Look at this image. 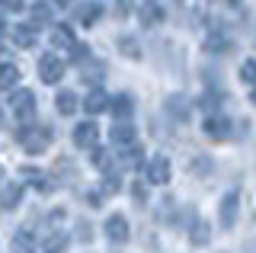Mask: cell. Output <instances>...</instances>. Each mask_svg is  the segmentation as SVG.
<instances>
[{"instance_id": "cell-27", "label": "cell", "mask_w": 256, "mask_h": 253, "mask_svg": "<svg viewBox=\"0 0 256 253\" xmlns=\"http://www.w3.org/2000/svg\"><path fill=\"white\" fill-rule=\"evenodd\" d=\"M240 80L244 84H256V58H246L240 64Z\"/></svg>"}, {"instance_id": "cell-17", "label": "cell", "mask_w": 256, "mask_h": 253, "mask_svg": "<svg viewBox=\"0 0 256 253\" xmlns=\"http://www.w3.org/2000/svg\"><path fill=\"white\" fill-rule=\"evenodd\" d=\"M20 199H22V183H6L4 186V208L13 212L20 205Z\"/></svg>"}, {"instance_id": "cell-29", "label": "cell", "mask_w": 256, "mask_h": 253, "mask_svg": "<svg viewBox=\"0 0 256 253\" xmlns=\"http://www.w3.org/2000/svg\"><path fill=\"white\" fill-rule=\"evenodd\" d=\"M68 54H70V61H77V64H80V61H86V58H90V48H86L84 42H77V45H74V48H70Z\"/></svg>"}, {"instance_id": "cell-33", "label": "cell", "mask_w": 256, "mask_h": 253, "mask_svg": "<svg viewBox=\"0 0 256 253\" xmlns=\"http://www.w3.org/2000/svg\"><path fill=\"white\" fill-rule=\"evenodd\" d=\"M116 13H118V16H128V13H132V0H118V4H116Z\"/></svg>"}, {"instance_id": "cell-38", "label": "cell", "mask_w": 256, "mask_h": 253, "mask_svg": "<svg viewBox=\"0 0 256 253\" xmlns=\"http://www.w3.org/2000/svg\"><path fill=\"white\" fill-rule=\"evenodd\" d=\"M224 4H230V6H234V4H240V0H224Z\"/></svg>"}, {"instance_id": "cell-23", "label": "cell", "mask_w": 256, "mask_h": 253, "mask_svg": "<svg viewBox=\"0 0 256 253\" xmlns=\"http://www.w3.org/2000/svg\"><path fill=\"white\" fill-rule=\"evenodd\" d=\"M22 176H26V180H32V183L38 186V192H52V189H54V183L45 176L42 170H22Z\"/></svg>"}, {"instance_id": "cell-35", "label": "cell", "mask_w": 256, "mask_h": 253, "mask_svg": "<svg viewBox=\"0 0 256 253\" xmlns=\"http://www.w3.org/2000/svg\"><path fill=\"white\" fill-rule=\"evenodd\" d=\"M4 10H22V0H4Z\"/></svg>"}, {"instance_id": "cell-3", "label": "cell", "mask_w": 256, "mask_h": 253, "mask_svg": "<svg viewBox=\"0 0 256 253\" xmlns=\"http://www.w3.org/2000/svg\"><path fill=\"white\" fill-rule=\"evenodd\" d=\"M38 77H42V84H58L64 77V61L58 54H42L38 58Z\"/></svg>"}, {"instance_id": "cell-9", "label": "cell", "mask_w": 256, "mask_h": 253, "mask_svg": "<svg viewBox=\"0 0 256 253\" xmlns=\"http://www.w3.org/2000/svg\"><path fill=\"white\" fill-rule=\"evenodd\" d=\"M202 128H205V135H208V138H214V141H224V138L230 135V122H228L224 116H208Z\"/></svg>"}, {"instance_id": "cell-7", "label": "cell", "mask_w": 256, "mask_h": 253, "mask_svg": "<svg viewBox=\"0 0 256 253\" xmlns=\"http://www.w3.org/2000/svg\"><path fill=\"white\" fill-rule=\"evenodd\" d=\"M102 231H106V237L112 244H125L128 240V221H125V215H109Z\"/></svg>"}, {"instance_id": "cell-30", "label": "cell", "mask_w": 256, "mask_h": 253, "mask_svg": "<svg viewBox=\"0 0 256 253\" xmlns=\"http://www.w3.org/2000/svg\"><path fill=\"white\" fill-rule=\"evenodd\" d=\"M13 244H16V250L29 253V250H32V234H29V231H20V234H16V240H13Z\"/></svg>"}, {"instance_id": "cell-10", "label": "cell", "mask_w": 256, "mask_h": 253, "mask_svg": "<svg viewBox=\"0 0 256 253\" xmlns=\"http://www.w3.org/2000/svg\"><path fill=\"white\" fill-rule=\"evenodd\" d=\"M52 45H54V48H74V45H77V38H74V29H70L68 26V22H58V26H54L52 29Z\"/></svg>"}, {"instance_id": "cell-15", "label": "cell", "mask_w": 256, "mask_h": 253, "mask_svg": "<svg viewBox=\"0 0 256 253\" xmlns=\"http://www.w3.org/2000/svg\"><path fill=\"white\" fill-rule=\"evenodd\" d=\"M205 52H212V54H230V52H234V42H230L228 36L214 32V36L205 38Z\"/></svg>"}, {"instance_id": "cell-6", "label": "cell", "mask_w": 256, "mask_h": 253, "mask_svg": "<svg viewBox=\"0 0 256 253\" xmlns=\"http://www.w3.org/2000/svg\"><path fill=\"white\" fill-rule=\"evenodd\" d=\"M237 208H240V192H237V189H230V192L221 199V224L224 228H234L237 224Z\"/></svg>"}, {"instance_id": "cell-20", "label": "cell", "mask_w": 256, "mask_h": 253, "mask_svg": "<svg viewBox=\"0 0 256 253\" xmlns=\"http://www.w3.org/2000/svg\"><path fill=\"white\" fill-rule=\"evenodd\" d=\"M64 250H68V234H64V231L48 234V240H45L42 253H64Z\"/></svg>"}, {"instance_id": "cell-28", "label": "cell", "mask_w": 256, "mask_h": 253, "mask_svg": "<svg viewBox=\"0 0 256 253\" xmlns=\"http://www.w3.org/2000/svg\"><path fill=\"white\" fill-rule=\"evenodd\" d=\"M118 48H122V54H128V58H141V48H138V42H134L132 36L118 38Z\"/></svg>"}, {"instance_id": "cell-31", "label": "cell", "mask_w": 256, "mask_h": 253, "mask_svg": "<svg viewBox=\"0 0 256 253\" xmlns=\"http://www.w3.org/2000/svg\"><path fill=\"white\" fill-rule=\"evenodd\" d=\"M90 160H93V167H109V154H106V148H93Z\"/></svg>"}, {"instance_id": "cell-32", "label": "cell", "mask_w": 256, "mask_h": 253, "mask_svg": "<svg viewBox=\"0 0 256 253\" xmlns=\"http://www.w3.org/2000/svg\"><path fill=\"white\" fill-rule=\"evenodd\" d=\"M218 102H221L218 93H205V96H202V106L205 109H218Z\"/></svg>"}, {"instance_id": "cell-8", "label": "cell", "mask_w": 256, "mask_h": 253, "mask_svg": "<svg viewBox=\"0 0 256 253\" xmlns=\"http://www.w3.org/2000/svg\"><path fill=\"white\" fill-rule=\"evenodd\" d=\"M100 16H102V6L100 4H93V0H86V4H80L77 10H74V20L80 22V26H96V22H100Z\"/></svg>"}, {"instance_id": "cell-11", "label": "cell", "mask_w": 256, "mask_h": 253, "mask_svg": "<svg viewBox=\"0 0 256 253\" xmlns=\"http://www.w3.org/2000/svg\"><path fill=\"white\" fill-rule=\"evenodd\" d=\"M134 112V100L128 96V93H118V96H112V116L118 118V122H128Z\"/></svg>"}, {"instance_id": "cell-36", "label": "cell", "mask_w": 256, "mask_h": 253, "mask_svg": "<svg viewBox=\"0 0 256 253\" xmlns=\"http://www.w3.org/2000/svg\"><path fill=\"white\" fill-rule=\"evenodd\" d=\"M54 6H70V0H52Z\"/></svg>"}, {"instance_id": "cell-19", "label": "cell", "mask_w": 256, "mask_h": 253, "mask_svg": "<svg viewBox=\"0 0 256 253\" xmlns=\"http://www.w3.org/2000/svg\"><path fill=\"white\" fill-rule=\"evenodd\" d=\"M16 80H20V70H16V64H10V58H4V74H0V86H4V93H10Z\"/></svg>"}, {"instance_id": "cell-16", "label": "cell", "mask_w": 256, "mask_h": 253, "mask_svg": "<svg viewBox=\"0 0 256 253\" xmlns=\"http://www.w3.org/2000/svg\"><path fill=\"white\" fill-rule=\"evenodd\" d=\"M13 38H16V45H20V48H32V45H36V38H38V29L32 26H16V32H13Z\"/></svg>"}, {"instance_id": "cell-13", "label": "cell", "mask_w": 256, "mask_h": 253, "mask_svg": "<svg viewBox=\"0 0 256 253\" xmlns=\"http://www.w3.org/2000/svg\"><path fill=\"white\" fill-rule=\"evenodd\" d=\"M138 20H141L144 29H154V26H160V22H164V10H160L157 4H144L141 10H138Z\"/></svg>"}, {"instance_id": "cell-2", "label": "cell", "mask_w": 256, "mask_h": 253, "mask_svg": "<svg viewBox=\"0 0 256 253\" xmlns=\"http://www.w3.org/2000/svg\"><path fill=\"white\" fill-rule=\"evenodd\" d=\"M6 102L13 106L16 118H20L22 125H32V116H36V96H32V90H16Z\"/></svg>"}, {"instance_id": "cell-18", "label": "cell", "mask_w": 256, "mask_h": 253, "mask_svg": "<svg viewBox=\"0 0 256 253\" xmlns=\"http://www.w3.org/2000/svg\"><path fill=\"white\" fill-rule=\"evenodd\" d=\"M54 106H58V112H61V116H74V109L80 106V102H77V96H74L70 90H61V93H58V100H54Z\"/></svg>"}, {"instance_id": "cell-24", "label": "cell", "mask_w": 256, "mask_h": 253, "mask_svg": "<svg viewBox=\"0 0 256 253\" xmlns=\"http://www.w3.org/2000/svg\"><path fill=\"white\" fill-rule=\"evenodd\" d=\"M141 160H144V151H141V144L122 148V164H125V167H138Z\"/></svg>"}, {"instance_id": "cell-12", "label": "cell", "mask_w": 256, "mask_h": 253, "mask_svg": "<svg viewBox=\"0 0 256 253\" xmlns=\"http://www.w3.org/2000/svg\"><path fill=\"white\" fill-rule=\"evenodd\" d=\"M84 109H86L90 116H100V112H106V109H112V100H109L102 90H93L90 96L84 100Z\"/></svg>"}, {"instance_id": "cell-5", "label": "cell", "mask_w": 256, "mask_h": 253, "mask_svg": "<svg viewBox=\"0 0 256 253\" xmlns=\"http://www.w3.org/2000/svg\"><path fill=\"white\" fill-rule=\"evenodd\" d=\"M96 141H100V125L96 122L74 125V144L77 148H96Z\"/></svg>"}, {"instance_id": "cell-4", "label": "cell", "mask_w": 256, "mask_h": 253, "mask_svg": "<svg viewBox=\"0 0 256 253\" xmlns=\"http://www.w3.org/2000/svg\"><path fill=\"white\" fill-rule=\"evenodd\" d=\"M144 173H148V183H154V186H166V183H170L173 167H170V160H166V157H150L148 167H144Z\"/></svg>"}, {"instance_id": "cell-14", "label": "cell", "mask_w": 256, "mask_h": 253, "mask_svg": "<svg viewBox=\"0 0 256 253\" xmlns=\"http://www.w3.org/2000/svg\"><path fill=\"white\" fill-rule=\"evenodd\" d=\"M109 138L116 141L118 148H132V144H134V125H128V122H118L116 128L109 132Z\"/></svg>"}, {"instance_id": "cell-21", "label": "cell", "mask_w": 256, "mask_h": 253, "mask_svg": "<svg viewBox=\"0 0 256 253\" xmlns=\"http://www.w3.org/2000/svg\"><path fill=\"white\" fill-rule=\"evenodd\" d=\"M48 22H52V4H45V0H42V4H36V6H32V26H48Z\"/></svg>"}, {"instance_id": "cell-26", "label": "cell", "mask_w": 256, "mask_h": 253, "mask_svg": "<svg viewBox=\"0 0 256 253\" xmlns=\"http://www.w3.org/2000/svg\"><path fill=\"white\" fill-rule=\"evenodd\" d=\"M102 61H90V64H86V70H84V80L86 84H96V80H102Z\"/></svg>"}, {"instance_id": "cell-1", "label": "cell", "mask_w": 256, "mask_h": 253, "mask_svg": "<svg viewBox=\"0 0 256 253\" xmlns=\"http://www.w3.org/2000/svg\"><path fill=\"white\" fill-rule=\"evenodd\" d=\"M16 141L22 144V151L42 154V151H48V144L54 141V132L48 128V125H22L20 135H16Z\"/></svg>"}, {"instance_id": "cell-34", "label": "cell", "mask_w": 256, "mask_h": 253, "mask_svg": "<svg viewBox=\"0 0 256 253\" xmlns=\"http://www.w3.org/2000/svg\"><path fill=\"white\" fill-rule=\"evenodd\" d=\"M106 192H118V176H116V173L106 176Z\"/></svg>"}, {"instance_id": "cell-37", "label": "cell", "mask_w": 256, "mask_h": 253, "mask_svg": "<svg viewBox=\"0 0 256 253\" xmlns=\"http://www.w3.org/2000/svg\"><path fill=\"white\" fill-rule=\"evenodd\" d=\"M250 100H253V106H256V86H253V93H250Z\"/></svg>"}, {"instance_id": "cell-22", "label": "cell", "mask_w": 256, "mask_h": 253, "mask_svg": "<svg viewBox=\"0 0 256 253\" xmlns=\"http://www.w3.org/2000/svg\"><path fill=\"white\" fill-rule=\"evenodd\" d=\"M189 240L196 244V247H202V244L212 240V228H208V221H196L192 224V234H189Z\"/></svg>"}, {"instance_id": "cell-25", "label": "cell", "mask_w": 256, "mask_h": 253, "mask_svg": "<svg viewBox=\"0 0 256 253\" xmlns=\"http://www.w3.org/2000/svg\"><path fill=\"white\" fill-rule=\"evenodd\" d=\"M166 112L176 116L180 122H186V116H189V109H186V102H182V96H173L170 102H166Z\"/></svg>"}]
</instances>
